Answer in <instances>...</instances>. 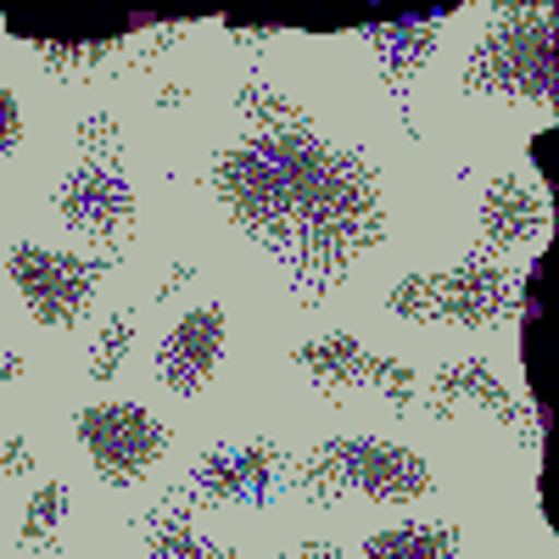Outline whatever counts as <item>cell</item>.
I'll return each instance as SVG.
<instances>
[{
  "label": "cell",
  "mask_w": 559,
  "mask_h": 559,
  "mask_svg": "<svg viewBox=\"0 0 559 559\" xmlns=\"http://www.w3.org/2000/svg\"><path fill=\"white\" fill-rule=\"evenodd\" d=\"M286 559H342V548L336 543H297Z\"/></svg>",
  "instance_id": "24"
},
{
  "label": "cell",
  "mask_w": 559,
  "mask_h": 559,
  "mask_svg": "<svg viewBox=\"0 0 559 559\" xmlns=\"http://www.w3.org/2000/svg\"><path fill=\"white\" fill-rule=\"evenodd\" d=\"M358 559H459V526H431V521H408L376 532Z\"/></svg>",
  "instance_id": "16"
},
{
  "label": "cell",
  "mask_w": 559,
  "mask_h": 559,
  "mask_svg": "<svg viewBox=\"0 0 559 559\" xmlns=\"http://www.w3.org/2000/svg\"><path fill=\"white\" fill-rule=\"evenodd\" d=\"M292 487L331 509L342 498H369V503H419L431 498L437 476L426 453H414L403 442H386V437H331L319 442L308 459L292 464Z\"/></svg>",
  "instance_id": "4"
},
{
  "label": "cell",
  "mask_w": 559,
  "mask_h": 559,
  "mask_svg": "<svg viewBox=\"0 0 559 559\" xmlns=\"http://www.w3.org/2000/svg\"><path fill=\"white\" fill-rule=\"evenodd\" d=\"M73 431H79V448L90 453V464H96V476L118 492L140 487L157 471V459L168 453V426L140 403H90V408H79Z\"/></svg>",
  "instance_id": "9"
},
{
  "label": "cell",
  "mask_w": 559,
  "mask_h": 559,
  "mask_svg": "<svg viewBox=\"0 0 559 559\" xmlns=\"http://www.w3.org/2000/svg\"><path fill=\"white\" fill-rule=\"evenodd\" d=\"M419 397H426L431 419H453L459 408H481V414L498 419V426L515 431V442H521L526 453L543 459V414H532L515 392H509V381H498V369H492L487 358L442 364L437 376L426 381V392H419Z\"/></svg>",
  "instance_id": "11"
},
{
  "label": "cell",
  "mask_w": 559,
  "mask_h": 559,
  "mask_svg": "<svg viewBox=\"0 0 559 559\" xmlns=\"http://www.w3.org/2000/svg\"><path fill=\"white\" fill-rule=\"evenodd\" d=\"M118 258H84V252H51V247H34L17 241L7 269H12V286L23 297V308L34 313V324H51V331H73V324L90 313V302L102 297V280L112 274Z\"/></svg>",
  "instance_id": "6"
},
{
  "label": "cell",
  "mask_w": 559,
  "mask_h": 559,
  "mask_svg": "<svg viewBox=\"0 0 559 559\" xmlns=\"http://www.w3.org/2000/svg\"><path fill=\"white\" fill-rule=\"evenodd\" d=\"M537 292H543V247L532 269H503L498 258H464L442 274H403L386 292V313L414 324H537Z\"/></svg>",
  "instance_id": "2"
},
{
  "label": "cell",
  "mask_w": 559,
  "mask_h": 559,
  "mask_svg": "<svg viewBox=\"0 0 559 559\" xmlns=\"http://www.w3.org/2000/svg\"><path fill=\"white\" fill-rule=\"evenodd\" d=\"M28 376V364H23V353H12V347H0V381H23Z\"/></svg>",
  "instance_id": "25"
},
{
  "label": "cell",
  "mask_w": 559,
  "mask_h": 559,
  "mask_svg": "<svg viewBox=\"0 0 559 559\" xmlns=\"http://www.w3.org/2000/svg\"><path fill=\"white\" fill-rule=\"evenodd\" d=\"M292 453L280 442H229L197 459V471L179 481V498L191 509H218V503H241L263 509L280 487L292 481Z\"/></svg>",
  "instance_id": "10"
},
{
  "label": "cell",
  "mask_w": 559,
  "mask_h": 559,
  "mask_svg": "<svg viewBox=\"0 0 559 559\" xmlns=\"http://www.w3.org/2000/svg\"><path fill=\"white\" fill-rule=\"evenodd\" d=\"M146 559H236V548L207 537L197 526V509L174 492H163V503L146 515Z\"/></svg>",
  "instance_id": "15"
},
{
  "label": "cell",
  "mask_w": 559,
  "mask_h": 559,
  "mask_svg": "<svg viewBox=\"0 0 559 559\" xmlns=\"http://www.w3.org/2000/svg\"><path fill=\"white\" fill-rule=\"evenodd\" d=\"M185 96H191V90H185V84H168V90H163V96H157V107L168 112V107H179Z\"/></svg>",
  "instance_id": "26"
},
{
  "label": "cell",
  "mask_w": 559,
  "mask_h": 559,
  "mask_svg": "<svg viewBox=\"0 0 559 559\" xmlns=\"http://www.w3.org/2000/svg\"><path fill=\"white\" fill-rule=\"evenodd\" d=\"M554 229V202L548 191H532L526 179L515 174H498L487 191H481V207H476V258H498L509 247H532Z\"/></svg>",
  "instance_id": "13"
},
{
  "label": "cell",
  "mask_w": 559,
  "mask_h": 559,
  "mask_svg": "<svg viewBox=\"0 0 559 559\" xmlns=\"http://www.w3.org/2000/svg\"><path fill=\"white\" fill-rule=\"evenodd\" d=\"M464 90L503 102L559 107V12L554 7H498L464 57Z\"/></svg>",
  "instance_id": "3"
},
{
  "label": "cell",
  "mask_w": 559,
  "mask_h": 559,
  "mask_svg": "<svg viewBox=\"0 0 559 559\" xmlns=\"http://www.w3.org/2000/svg\"><path fill=\"white\" fill-rule=\"evenodd\" d=\"M224 34L236 39L241 51H252V57H258V51H269V45H274V28H247V23H224Z\"/></svg>",
  "instance_id": "22"
},
{
  "label": "cell",
  "mask_w": 559,
  "mask_h": 559,
  "mask_svg": "<svg viewBox=\"0 0 559 559\" xmlns=\"http://www.w3.org/2000/svg\"><path fill=\"white\" fill-rule=\"evenodd\" d=\"M236 112L247 123V134H286V129H313L308 107L280 96V90L263 79V73H247V84L236 90Z\"/></svg>",
  "instance_id": "17"
},
{
  "label": "cell",
  "mask_w": 559,
  "mask_h": 559,
  "mask_svg": "<svg viewBox=\"0 0 559 559\" xmlns=\"http://www.w3.org/2000/svg\"><path fill=\"white\" fill-rule=\"evenodd\" d=\"M68 503H73L68 481L34 487V498H28V509H23V526H17V548H23V554H51V548L62 543V526H68Z\"/></svg>",
  "instance_id": "18"
},
{
  "label": "cell",
  "mask_w": 559,
  "mask_h": 559,
  "mask_svg": "<svg viewBox=\"0 0 559 559\" xmlns=\"http://www.w3.org/2000/svg\"><path fill=\"white\" fill-rule=\"evenodd\" d=\"M23 140V107L12 96V84H0V157H12Z\"/></svg>",
  "instance_id": "20"
},
{
  "label": "cell",
  "mask_w": 559,
  "mask_h": 559,
  "mask_svg": "<svg viewBox=\"0 0 559 559\" xmlns=\"http://www.w3.org/2000/svg\"><path fill=\"white\" fill-rule=\"evenodd\" d=\"M129 347H134V313L123 308V313H112L96 336H90V358H84V376L90 381H112L118 369H123V358H129Z\"/></svg>",
  "instance_id": "19"
},
{
  "label": "cell",
  "mask_w": 559,
  "mask_h": 559,
  "mask_svg": "<svg viewBox=\"0 0 559 559\" xmlns=\"http://www.w3.org/2000/svg\"><path fill=\"white\" fill-rule=\"evenodd\" d=\"M23 471H34V442L28 437H7L0 442V487L17 481Z\"/></svg>",
  "instance_id": "21"
},
{
  "label": "cell",
  "mask_w": 559,
  "mask_h": 559,
  "mask_svg": "<svg viewBox=\"0 0 559 559\" xmlns=\"http://www.w3.org/2000/svg\"><path fill=\"white\" fill-rule=\"evenodd\" d=\"M191 280H197V263H174V269H168V280H163V292H157V302H168L179 286H191Z\"/></svg>",
  "instance_id": "23"
},
{
  "label": "cell",
  "mask_w": 559,
  "mask_h": 559,
  "mask_svg": "<svg viewBox=\"0 0 559 559\" xmlns=\"http://www.w3.org/2000/svg\"><path fill=\"white\" fill-rule=\"evenodd\" d=\"M12 39L34 45V57L45 62V73L62 79V84H79L96 68L118 62V57H134V62H157L163 51L185 39V23H157V17H134V23H112V28H96V34H34L28 23H7Z\"/></svg>",
  "instance_id": "8"
},
{
  "label": "cell",
  "mask_w": 559,
  "mask_h": 559,
  "mask_svg": "<svg viewBox=\"0 0 559 559\" xmlns=\"http://www.w3.org/2000/svg\"><path fill=\"white\" fill-rule=\"evenodd\" d=\"M292 364L308 376V386L324 397V403H347L358 392H376L386 408H414L419 403V376L392 358V353H376V347H358L353 336H319V342H302L292 347Z\"/></svg>",
  "instance_id": "7"
},
{
  "label": "cell",
  "mask_w": 559,
  "mask_h": 559,
  "mask_svg": "<svg viewBox=\"0 0 559 559\" xmlns=\"http://www.w3.org/2000/svg\"><path fill=\"white\" fill-rule=\"evenodd\" d=\"M453 12L459 7H431V12H408V17H392V23H364L358 28V39L376 51L381 84H386V96L397 102V118H403V129L414 140H419V123H414V79H419V68L431 62V51H437L442 28L453 23Z\"/></svg>",
  "instance_id": "12"
},
{
  "label": "cell",
  "mask_w": 559,
  "mask_h": 559,
  "mask_svg": "<svg viewBox=\"0 0 559 559\" xmlns=\"http://www.w3.org/2000/svg\"><path fill=\"white\" fill-rule=\"evenodd\" d=\"M73 140H79V152L57 185V218L79 241H96V247H107V258H118L134 229V185L123 168V129L112 112H84Z\"/></svg>",
  "instance_id": "5"
},
{
  "label": "cell",
  "mask_w": 559,
  "mask_h": 559,
  "mask_svg": "<svg viewBox=\"0 0 559 559\" xmlns=\"http://www.w3.org/2000/svg\"><path fill=\"white\" fill-rule=\"evenodd\" d=\"M218 358H224V308L202 302V308H191L163 336L157 376H163V386L174 397H202L207 381H213V369H218Z\"/></svg>",
  "instance_id": "14"
},
{
  "label": "cell",
  "mask_w": 559,
  "mask_h": 559,
  "mask_svg": "<svg viewBox=\"0 0 559 559\" xmlns=\"http://www.w3.org/2000/svg\"><path fill=\"white\" fill-rule=\"evenodd\" d=\"M207 185L229 224L286 274L297 308H324L353 263L386 241L376 157L319 129L229 140L213 152Z\"/></svg>",
  "instance_id": "1"
}]
</instances>
